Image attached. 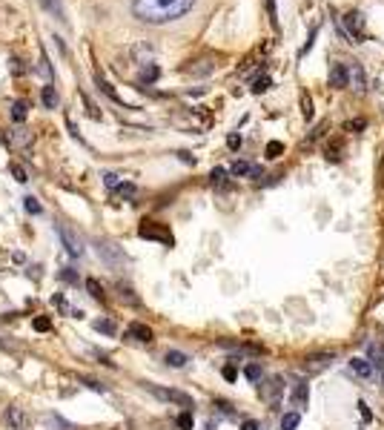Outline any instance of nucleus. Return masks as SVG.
<instances>
[{
    "instance_id": "5",
    "label": "nucleus",
    "mask_w": 384,
    "mask_h": 430,
    "mask_svg": "<svg viewBox=\"0 0 384 430\" xmlns=\"http://www.w3.org/2000/svg\"><path fill=\"white\" fill-rule=\"evenodd\" d=\"M333 359H336V353H310L301 367H304V373L316 376V373H321V370L330 367V364H333Z\"/></svg>"
},
{
    "instance_id": "15",
    "label": "nucleus",
    "mask_w": 384,
    "mask_h": 430,
    "mask_svg": "<svg viewBox=\"0 0 384 430\" xmlns=\"http://www.w3.org/2000/svg\"><path fill=\"white\" fill-rule=\"evenodd\" d=\"M307 399H310L307 382H298V385H295V390H293V401H295V408H307Z\"/></svg>"
},
{
    "instance_id": "18",
    "label": "nucleus",
    "mask_w": 384,
    "mask_h": 430,
    "mask_svg": "<svg viewBox=\"0 0 384 430\" xmlns=\"http://www.w3.org/2000/svg\"><path fill=\"white\" fill-rule=\"evenodd\" d=\"M244 376H246V379H250L253 385H258V382H261V376H264V370H261L258 362H250V364L244 367Z\"/></svg>"
},
{
    "instance_id": "17",
    "label": "nucleus",
    "mask_w": 384,
    "mask_h": 430,
    "mask_svg": "<svg viewBox=\"0 0 384 430\" xmlns=\"http://www.w3.org/2000/svg\"><path fill=\"white\" fill-rule=\"evenodd\" d=\"M92 327L98 330V333H106V336H115V321L112 318H98V321H92Z\"/></svg>"
},
{
    "instance_id": "13",
    "label": "nucleus",
    "mask_w": 384,
    "mask_h": 430,
    "mask_svg": "<svg viewBox=\"0 0 384 430\" xmlns=\"http://www.w3.org/2000/svg\"><path fill=\"white\" fill-rule=\"evenodd\" d=\"M350 373L359 376V379H370V376H373V367H370L367 359H350Z\"/></svg>"
},
{
    "instance_id": "19",
    "label": "nucleus",
    "mask_w": 384,
    "mask_h": 430,
    "mask_svg": "<svg viewBox=\"0 0 384 430\" xmlns=\"http://www.w3.org/2000/svg\"><path fill=\"white\" fill-rule=\"evenodd\" d=\"M43 106H46V110H54V106H58V92H54V87L52 84H46L43 87Z\"/></svg>"
},
{
    "instance_id": "38",
    "label": "nucleus",
    "mask_w": 384,
    "mask_h": 430,
    "mask_svg": "<svg viewBox=\"0 0 384 430\" xmlns=\"http://www.w3.org/2000/svg\"><path fill=\"white\" fill-rule=\"evenodd\" d=\"M80 382H84L87 387H92V390H98V393H103V390H106V387H103V385H98L95 379H80Z\"/></svg>"
},
{
    "instance_id": "35",
    "label": "nucleus",
    "mask_w": 384,
    "mask_h": 430,
    "mask_svg": "<svg viewBox=\"0 0 384 430\" xmlns=\"http://www.w3.org/2000/svg\"><path fill=\"white\" fill-rule=\"evenodd\" d=\"M227 147H230V149H238V147H241V135H238V132H230Z\"/></svg>"
},
{
    "instance_id": "1",
    "label": "nucleus",
    "mask_w": 384,
    "mask_h": 430,
    "mask_svg": "<svg viewBox=\"0 0 384 430\" xmlns=\"http://www.w3.org/2000/svg\"><path fill=\"white\" fill-rule=\"evenodd\" d=\"M192 6H195V0H132L129 9L141 23L163 26V23L181 20L186 12H192Z\"/></svg>"
},
{
    "instance_id": "27",
    "label": "nucleus",
    "mask_w": 384,
    "mask_h": 430,
    "mask_svg": "<svg viewBox=\"0 0 384 430\" xmlns=\"http://www.w3.org/2000/svg\"><path fill=\"white\" fill-rule=\"evenodd\" d=\"M32 327H35L38 333H49V330H52V318H49V316H46V318H43V316H38V318L32 321Z\"/></svg>"
},
{
    "instance_id": "7",
    "label": "nucleus",
    "mask_w": 384,
    "mask_h": 430,
    "mask_svg": "<svg viewBox=\"0 0 384 430\" xmlns=\"http://www.w3.org/2000/svg\"><path fill=\"white\" fill-rule=\"evenodd\" d=\"M126 339H129V341H141V344H152L155 333H152L147 325H141V321H132V325L126 327Z\"/></svg>"
},
{
    "instance_id": "36",
    "label": "nucleus",
    "mask_w": 384,
    "mask_h": 430,
    "mask_svg": "<svg viewBox=\"0 0 384 430\" xmlns=\"http://www.w3.org/2000/svg\"><path fill=\"white\" fill-rule=\"evenodd\" d=\"M267 12H269L272 26H276V23H279V17H276V0H267Z\"/></svg>"
},
{
    "instance_id": "9",
    "label": "nucleus",
    "mask_w": 384,
    "mask_h": 430,
    "mask_svg": "<svg viewBox=\"0 0 384 430\" xmlns=\"http://www.w3.org/2000/svg\"><path fill=\"white\" fill-rule=\"evenodd\" d=\"M258 390H261V396L269 401V405H279V396H281L284 385H281V379L276 376V379H269V382H267V385H261Z\"/></svg>"
},
{
    "instance_id": "33",
    "label": "nucleus",
    "mask_w": 384,
    "mask_h": 430,
    "mask_svg": "<svg viewBox=\"0 0 384 430\" xmlns=\"http://www.w3.org/2000/svg\"><path fill=\"white\" fill-rule=\"evenodd\" d=\"M121 299H124V302H129V304H138V299H135V295H132V290H129V287H124V284H121Z\"/></svg>"
},
{
    "instance_id": "3",
    "label": "nucleus",
    "mask_w": 384,
    "mask_h": 430,
    "mask_svg": "<svg viewBox=\"0 0 384 430\" xmlns=\"http://www.w3.org/2000/svg\"><path fill=\"white\" fill-rule=\"evenodd\" d=\"M147 390H149L152 396L163 399V401H172V405H181V408H186V410H192V408H195V401H192V396H186L184 390H172V387H155V385H147Z\"/></svg>"
},
{
    "instance_id": "25",
    "label": "nucleus",
    "mask_w": 384,
    "mask_h": 430,
    "mask_svg": "<svg viewBox=\"0 0 384 430\" xmlns=\"http://www.w3.org/2000/svg\"><path fill=\"white\" fill-rule=\"evenodd\" d=\"M158 72H161V69H158L155 64H147V66L141 69V80H144V84H152V80L158 77Z\"/></svg>"
},
{
    "instance_id": "21",
    "label": "nucleus",
    "mask_w": 384,
    "mask_h": 430,
    "mask_svg": "<svg viewBox=\"0 0 384 430\" xmlns=\"http://www.w3.org/2000/svg\"><path fill=\"white\" fill-rule=\"evenodd\" d=\"M209 181H212V186H221V190H224V186H227V170L224 167H215L209 172Z\"/></svg>"
},
{
    "instance_id": "41",
    "label": "nucleus",
    "mask_w": 384,
    "mask_h": 430,
    "mask_svg": "<svg viewBox=\"0 0 384 430\" xmlns=\"http://www.w3.org/2000/svg\"><path fill=\"white\" fill-rule=\"evenodd\" d=\"M61 279H64V281H72V284L77 281V276H75L72 270H64V273H61Z\"/></svg>"
},
{
    "instance_id": "31",
    "label": "nucleus",
    "mask_w": 384,
    "mask_h": 430,
    "mask_svg": "<svg viewBox=\"0 0 384 430\" xmlns=\"http://www.w3.org/2000/svg\"><path fill=\"white\" fill-rule=\"evenodd\" d=\"M178 427H181V430H192V410H184V413L178 416Z\"/></svg>"
},
{
    "instance_id": "30",
    "label": "nucleus",
    "mask_w": 384,
    "mask_h": 430,
    "mask_svg": "<svg viewBox=\"0 0 384 430\" xmlns=\"http://www.w3.org/2000/svg\"><path fill=\"white\" fill-rule=\"evenodd\" d=\"M284 152V144H279V141H269L267 144V158H279Z\"/></svg>"
},
{
    "instance_id": "37",
    "label": "nucleus",
    "mask_w": 384,
    "mask_h": 430,
    "mask_svg": "<svg viewBox=\"0 0 384 430\" xmlns=\"http://www.w3.org/2000/svg\"><path fill=\"white\" fill-rule=\"evenodd\" d=\"M26 209H29L32 215H38V212H40V204H38V198H26Z\"/></svg>"
},
{
    "instance_id": "6",
    "label": "nucleus",
    "mask_w": 384,
    "mask_h": 430,
    "mask_svg": "<svg viewBox=\"0 0 384 430\" xmlns=\"http://www.w3.org/2000/svg\"><path fill=\"white\" fill-rule=\"evenodd\" d=\"M58 232H61V241H64V247H66V253L72 255V258H80V255H84L87 250H84V241H80L69 227H58Z\"/></svg>"
},
{
    "instance_id": "11",
    "label": "nucleus",
    "mask_w": 384,
    "mask_h": 430,
    "mask_svg": "<svg viewBox=\"0 0 384 430\" xmlns=\"http://www.w3.org/2000/svg\"><path fill=\"white\" fill-rule=\"evenodd\" d=\"M355 87V92H364V69L359 66V64H353V66H347V87Z\"/></svg>"
},
{
    "instance_id": "10",
    "label": "nucleus",
    "mask_w": 384,
    "mask_h": 430,
    "mask_svg": "<svg viewBox=\"0 0 384 430\" xmlns=\"http://www.w3.org/2000/svg\"><path fill=\"white\" fill-rule=\"evenodd\" d=\"M330 87L333 89H344L347 87V64H333L330 66Z\"/></svg>"
},
{
    "instance_id": "16",
    "label": "nucleus",
    "mask_w": 384,
    "mask_h": 430,
    "mask_svg": "<svg viewBox=\"0 0 384 430\" xmlns=\"http://www.w3.org/2000/svg\"><path fill=\"white\" fill-rule=\"evenodd\" d=\"M9 115H12V121H15V124L26 121V115H29V103H26V101H15V103H12V112H9Z\"/></svg>"
},
{
    "instance_id": "32",
    "label": "nucleus",
    "mask_w": 384,
    "mask_h": 430,
    "mask_svg": "<svg viewBox=\"0 0 384 430\" xmlns=\"http://www.w3.org/2000/svg\"><path fill=\"white\" fill-rule=\"evenodd\" d=\"M103 184H106V190H115V186L121 184V175H115V172H106V175H103Z\"/></svg>"
},
{
    "instance_id": "20",
    "label": "nucleus",
    "mask_w": 384,
    "mask_h": 430,
    "mask_svg": "<svg viewBox=\"0 0 384 430\" xmlns=\"http://www.w3.org/2000/svg\"><path fill=\"white\" fill-rule=\"evenodd\" d=\"M40 6H43L46 12H52L58 20H66V17H64V6H61V0H40Z\"/></svg>"
},
{
    "instance_id": "40",
    "label": "nucleus",
    "mask_w": 384,
    "mask_h": 430,
    "mask_svg": "<svg viewBox=\"0 0 384 430\" xmlns=\"http://www.w3.org/2000/svg\"><path fill=\"white\" fill-rule=\"evenodd\" d=\"M304 118H307V121L313 118V103H310V98H304Z\"/></svg>"
},
{
    "instance_id": "4",
    "label": "nucleus",
    "mask_w": 384,
    "mask_h": 430,
    "mask_svg": "<svg viewBox=\"0 0 384 430\" xmlns=\"http://www.w3.org/2000/svg\"><path fill=\"white\" fill-rule=\"evenodd\" d=\"M138 235H141V238H149V241H161V244L172 247V232L163 227V224H158V221H144V224L138 227Z\"/></svg>"
},
{
    "instance_id": "43",
    "label": "nucleus",
    "mask_w": 384,
    "mask_h": 430,
    "mask_svg": "<svg viewBox=\"0 0 384 430\" xmlns=\"http://www.w3.org/2000/svg\"><path fill=\"white\" fill-rule=\"evenodd\" d=\"M381 382H384V370H381Z\"/></svg>"
},
{
    "instance_id": "24",
    "label": "nucleus",
    "mask_w": 384,
    "mask_h": 430,
    "mask_svg": "<svg viewBox=\"0 0 384 430\" xmlns=\"http://www.w3.org/2000/svg\"><path fill=\"white\" fill-rule=\"evenodd\" d=\"M298 422H301V416H298L295 410H293V413H284V416H281V430H295Z\"/></svg>"
},
{
    "instance_id": "2",
    "label": "nucleus",
    "mask_w": 384,
    "mask_h": 430,
    "mask_svg": "<svg viewBox=\"0 0 384 430\" xmlns=\"http://www.w3.org/2000/svg\"><path fill=\"white\" fill-rule=\"evenodd\" d=\"M341 26H344V38L353 40V43H362L364 40V15L362 12H347L341 17Z\"/></svg>"
},
{
    "instance_id": "28",
    "label": "nucleus",
    "mask_w": 384,
    "mask_h": 430,
    "mask_svg": "<svg viewBox=\"0 0 384 430\" xmlns=\"http://www.w3.org/2000/svg\"><path fill=\"white\" fill-rule=\"evenodd\" d=\"M9 172H12V175H15V181H20V184L29 181V172H26L20 164H12V167H9Z\"/></svg>"
},
{
    "instance_id": "23",
    "label": "nucleus",
    "mask_w": 384,
    "mask_h": 430,
    "mask_svg": "<svg viewBox=\"0 0 384 430\" xmlns=\"http://www.w3.org/2000/svg\"><path fill=\"white\" fill-rule=\"evenodd\" d=\"M12 144H15V147H29V144H32V135H29L26 129H15V132H12Z\"/></svg>"
},
{
    "instance_id": "42",
    "label": "nucleus",
    "mask_w": 384,
    "mask_h": 430,
    "mask_svg": "<svg viewBox=\"0 0 384 430\" xmlns=\"http://www.w3.org/2000/svg\"><path fill=\"white\" fill-rule=\"evenodd\" d=\"M359 408H362V416H364V419H370V410H367L364 401H359Z\"/></svg>"
},
{
    "instance_id": "39",
    "label": "nucleus",
    "mask_w": 384,
    "mask_h": 430,
    "mask_svg": "<svg viewBox=\"0 0 384 430\" xmlns=\"http://www.w3.org/2000/svg\"><path fill=\"white\" fill-rule=\"evenodd\" d=\"M241 430H261V424H258L256 419H246V422L241 424Z\"/></svg>"
},
{
    "instance_id": "34",
    "label": "nucleus",
    "mask_w": 384,
    "mask_h": 430,
    "mask_svg": "<svg viewBox=\"0 0 384 430\" xmlns=\"http://www.w3.org/2000/svg\"><path fill=\"white\" fill-rule=\"evenodd\" d=\"M221 373H224V379H227V382H235V379H238V370H235L232 364H227Z\"/></svg>"
},
{
    "instance_id": "29",
    "label": "nucleus",
    "mask_w": 384,
    "mask_h": 430,
    "mask_svg": "<svg viewBox=\"0 0 384 430\" xmlns=\"http://www.w3.org/2000/svg\"><path fill=\"white\" fill-rule=\"evenodd\" d=\"M269 84H272V80L264 75V77H258L256 84H253V92H256V95H261V92H267V89H269Z\"/></svg>"
},
{
    "instance_id": "12",
    "label": "nucleus",
    "mask_w": 384,
    "mask_h": 430,
    "mask_svg": "<svg viewBox=\"0 0 384 430\" xmlns=\"http://www.w3.org/2000/svg\"><path fill=\"white\" fill-rule=\"evenodd\" d=\"M6 422H9L12 430H26V413H23V408L12 405V408L6 410Z\"/></svg>"
},
{
    "instance_id": "14",
    "label": "nucleus",
    "mask_w": 384,
    "mask_h": 430,
    "mask_svg": "<svg viewBox=\"0 0 384 430\" xmlns=\"http://www.w3.org/2000/svg\"><path fill=\"white\" fill-rule=\"evenodd\" d=\"M163 362H167L170 367H175V370H181V367H186L189 356H186V353H181V350H167V356H163Z\"/></svg>"
},
{
    "instance_id": "26",
    "label": "nucleus",
    "mask_w": 384,
    "mask_h": 430,
    "mask_svg": "<svg viewBox=\"0 0 384 430\" xmlns=\"http://www.w3.org/2000/svg\"><path fill=\"white\" fill-rule=\"evenodd\" d=\"M115 193H118V195H124V198H135V193H138V190H135V184L121 181V184L115 186Z\"/></svg>"
},
{
    "instance_id": "8",
    "label": "nucleus",
    "mask_w": 384,
    "mask_h": 430,
    "mask_svg": "<svg viewBox=\"0 0 384 430\" xmlns=\"http://www.w3.org/2000/svg\"><path fill=\"white\" fill-rule=\"evenodd\" d=\"M230 175H235V178H261L264 172H261V167L250 164V161H235V164L230 167Z\"/></svg>"
},
{
    "instance_id": "22",
    "label": "nucleus",
    "mask_w": 384,
    "mask_h": 430,
    "mask_svg": "<svg viewBox=\"0 0 384 430\" xmlns=\"http://www.w3.org/2000/svg\"><path fill=\"white\" fill-rule=\"evenodd\" d=\"M87 290L95 295V302H101V304H106V292H103V287H101V281H95V279H89L87 281Z\"/></svg>"
}]
</instances>
